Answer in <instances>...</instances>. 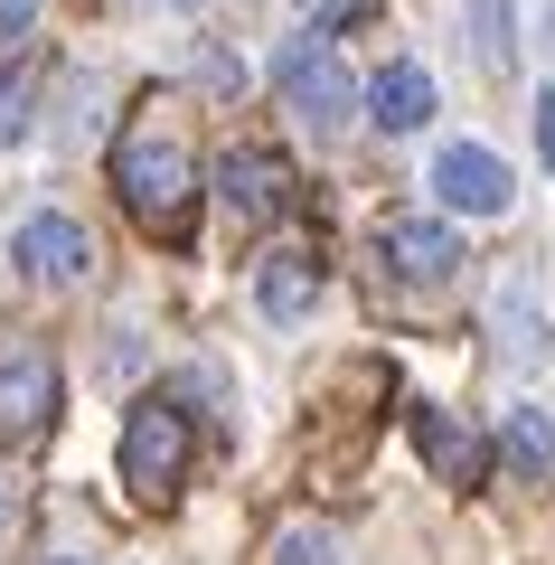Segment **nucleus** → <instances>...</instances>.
<instances>
[{
    "label": "nucleus",
    "instance_id": "1",
    "mask_svg": "<svg viewBox=\"0 0 555 565\" xmlns=\"http://www.w3.org/2000/svg\"><path fill=\"white\" fill-rule=\"evenodd\" d=\"M114 189H122V207H132L151 236H170V245L199 217V161H189L170 132H122L114 141Z\"/></svg>",
    "mask_w": 555,
    "mask_h": 565
},
{
    "label": "nucleus",
    "instance_id": "2",
    "mask_svg": "<svg viewBox=\"0 0 555 565\" xmlns=\"http://www.w3.org/2000/svg\"><path fill=\"white\" fill-rule=\"evenodd\" d=\"M189 462H199V424H189V405H179V396H141L132 415H122V490L160 509V500H179Z\"/></svg>",
    "mask_w": 555,
    "mask_h": 565
},
{
    "label": "nucleus",
    "instance_id": "3",
    "mask_svg": "<svg viewBox=\"0 0 555 565\" xmlns=\"http://www.w3.org/2000/svg\"><path fill=\"white\" fill-rule=\"evenodd\" d=\"M274 95L292 104L311 132H339L349 104H357V85H349V66H339V47L320 39V29H301V39H282V57H274Z\"/></svg>",
    "mask_w": 555,
    "mask_h": 565
},
{
    "label": "nucleus",
    "instance_id": "4",
    "mask_svg": "<svg viewBox=\"0 0 555 565\" xmlns=\"http://www.w3.org/2000/svg\"><path fill=\"white\" fill-rule=\"evenodd\" d=\"M217 199H226V217H245V226L292 217V161L264 151V141H236V151L217 161Z\"/></svg>",
    "mask_w": 555,
    "mask_h": 565
},
{
    "label": "nucleus",
    "instance_id": "5",
    "mask_svg": "<svg viewBox=\"0 0 555 565\" xmlns=\"http://www.w3.org/2000/svg\"><path fill=\"white\" fill-rule=\"evenodd\" d=\"M367 245H377V274H396V282H452L461 264H471L442 217H377Z\"/></svg>",
    "mask_w": 555,
    "mask_h": 565
},
{
    "label": "nucleus",
    "instance_id": "6",
    "mask_svg": "<svg viewBox=\"0 0 555 565\" xmlns=\"http://www.w3.org/2000/svg\"><path fill=\"white\" fill-rule=\"evenodd\" d=\"M434 199L461 207V217H499L517 199V180H509V161H499L490 141H442L434 151Z\"/></svg>",
    "mask_w": 555,
    "mask_h": 565
},
{
    "label": "nucleus",
    "instance_id": "7",
    "mask_svg": "<svg viewBox=\"0 0 555 565\" xmlns=\"http://www.w3.org/2000/svg\"><path fill=\"white\" fill-rule=\"evenodd\" d=\"M415 452H424V471H434L442 490L490 481V434H480L471 415H452V405H415Z\"/></svg>",
    "mask_w": 555,
    "mask_h": 565
},
{
    "label": "nucleus",
    "instance_id": "8",
    "mask_svg": "<svg viewBox=\"0 0 555 565\" xmlns=\"http://www.w3.org/2000/svg\"><path fill=\"white\" fill-rule=\"evenodd\" d=\"M57 359L47 349H10L0 359V444H39L47 424H57Z\"/></svg>",
    "mask_w": 555,
    "mask_h": 565
},
{
    "label": "nucleus",
    "instance_id": "9",
    "mask_svg": "<svg viewBox=\"0 0 555 565\" xmlns=\"http://www.w3.org/2000/svg\"><path fill=\"white\" fill-rule=\"evenodd\" d=\"M10 264H20L29 282H85L95 274V236H85L66 207H39V217H20V236H10Z\"/></svg>",
    "mask_w": 555,
    "mask_h": 565
},
{
    "label": "nucleus",
    "instance_id": "10",
    "mask_svg": "<svg viewBox=\"0 0 555 565\" xmlns=\"http://www.w3.org/2000/svg\"><path fill=\"white\" fill-rule=\"evenodd\" d=\"M311 302H320V255L274 245V255L255 264V311L264 321H311Z\"/></svg>",
    "mask_w": 555,
    "mask_h": 565
},
{
    "label": "nucleus",
    "instance_id": "11",
    "mask_svg": "<svg viewBox=\"0 0 555 565\" xmlns=\"http://www.w3.org/2000/svg\"><path fill=\"white\" fill-rule=\"evenodd\" d=\"M367 122H377V132H424V122H434V76H424L415 57H386L377 76H367Z\"/></svg>",
    "mask_w": 555,
    "mask_h": 565
},
{
    "label": "nucleus",
    "instance_id": "12",
    "mask_svg": "<svg viewBox=\"0 0 555 565\" xmlns=\"http://www.w3.org/2000/svg\"><path fill=\"white\" fill-rule=\"evenodd\" d=\"M509 452L527 471H555V415L546 405H509Z\"/></svg>",
    "mask_w": 555,
    "mask_h": 565
},
{
    "label": "nucleus",
    "instance_id": "13",
    "mask_svg": "<svg viewBox=\"0 0 555 565\" xmlns=\"http://www.w3.org/2000/svg\"><path fill=\"white\" fill-rule=\"evenodd\" d=\"M274 565H339V537H330V527H282Z\"/></svg>",
    "mask_w": 555,
    "mask_h": 565
},
{
    "label": "nucleus",
    "instance_id": "14",
    "mask_svg": "<svg viewBox=\"0 0 555 565\" xmlns=\"http://www.w3.org/2000/svg\"><path fill=\"white\" fill-rule=\"evenodd\" d=\"M29 132V76H0V141Z\"/></svg>",
    "mask_w": 555,
    "mask_h": 565
},
{
    "label": "nucleus",
    "instance_id": "15",
    "mask_svg": "<svg viewBox=\"0 0 555 565\" xmlns=\"http://www.w3.org/2000/svg\"><path fill=\"white\" fill-rule=\"evenodd\" d=\"M367 10H377V0H301V20H311L320 39H330L339 20H367Z\"/></svg>",
    "mask_w": 555,
    "mask_h": 565
},
{
    "label": "nucleus",
    "instance_id": "16",
    "mask_svg": "<svg viewBox=\"0 0 555 565\" xmlns=\"http://www.w3.org/2000/svg\"><path fill=\"white\" fill-rule=\"evenodd\" d=\"M29 29H39V0H0V57L29 47Z\"/></svg>",
    "mask_w": 555,
    "mask_h": 565
},
{
    "label": "nucleus",
    "instance_id": "17",
    "mask_svg": "<svg viewBox=\"0 0 555 565\" xmlns=\"http://www.w3.org/2000/svg\"><path fill=\"white\" fill-rule=\"evenodd\" d=\"M536 161L555 170V95H536Z\"/></svg>",
    "mask_w": 555,
    "mask_h": 565
},
{
    "label": "nucleus",
    "instance_id": "18",
    "mask_svg": "<svg viewBox=\"0 0 555 565\" xmlns=\"http://www.w3.org/2000/svg\"><path fill=\"white\" fill-rule=\"evenodd\" d=\"M47 565H76V556H47Z\"/></svg>",
    "mask_w": 555,
    "mask_h": 565
},
{
    "label": "nucleus",
    "instance_id": "19",
    "mask_svg": "<svg viewBox=\"0 0 555 565\" xmlns=\"http://www.w3.org/2000/svg\"><path fill=\"white\" fill-rule=\"evenodd\" d=\"M546 39H555V10H546Z\"/></svg>",
    "mask_w": 555,
    "mask_h": 565
},
{
    "label": "nucleus",
    "instance_id": "20",
    "mask_svg": "<svg viewBox=\"0 0 555 565\" xmlns=\"http://www.w3.org/2000/svg\"><path fill=\"white\" fill-rule=\"evenodd\" d=\"M170 10H189V0H170Z\"/></svg>",
    "mask_w": 555,
    "mask_h": 565
}]
</instances>
